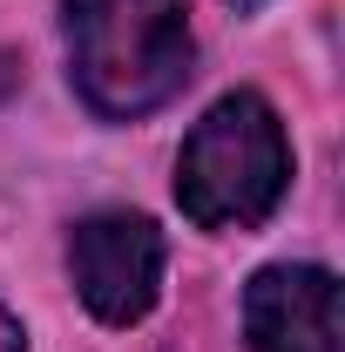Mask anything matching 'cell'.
Returning <instances> with one entry per match:
<instances>
[{
  "mask_svg": "<svg viewBox=\"0 0 345 352\" xmlns=\"http://www.w3.org/2000/svg\"><path fill=\"white\" fill-rule=\"evenodd\" d=\"M68 271L102 325H135L163 292V230L135 210H95L68 237Z\"/></svg>",
  "mask_w": 345,
  "mask_h": 352,
  "instance_id": "cell-3",
  "label": "cell"
},
{
  "mask_svg": "<svg viewBox=\"0 0 345 352\" xmlns=\"http://www.w3.org/2000/svg\"><path fill=\"white\" fill-rule=\"evenodd\" d=\"M14 88H21V61H14V54H0V102H7Z\"/></svg>",
  "mask_w": 345,
  "mask_h": 352,
  "instance_id": "cell-6",
  "label": "cell"
},
{
  "mask_svg": "<svg viewBox=\"0 0 345 352\" xmlns=\"http://www.w3.org/2000/svg\"><path fill=\"white\" fill-rule=\"evenodd\" d=\"M251 352H345L339 346V278L325 264H264L244 292Z\"/></svg>",
  "mask_w": 345,
  "mask_h": 352,
  "instance_id": "cell-4",
  "label": "cell"
},
{
  "mask_svg": "<svg viewBox=\"0 0 345 352\" xmlns=\"http://www.w3.org/2000/svg\"><path fill=\"white\" fill-rule=\"evenodd\" d=\"M0 352H27V332H21V318L0 305Z\"/></svg>",
  "mask_w": 345,
  "mask_h": 352,
  "instance_id": "cell-5",
  "label": "cell"
},
{
  "mask_svg": "<svg viewBox=\"0 0 345 352\" xmlns=\"http://www.w3.org/2000/svg\"><path fill=\"white\" fill-rule=\"evenodd\" d=\"M291 183V142L278 109L237 88L210 102V116L183 135V156H176V204L183 217L203 223V230H251L278 210Z\"/></svg>",
  "mask_w": 345,
  "mask_h": 352,
  "instance_id": "cell-2",
  "label": "cell"
},
{
  "mask_svg": "<svg viewBox=\"0 0 345 352\" xmlns=\"http://www.w3.org/2000/svg\"><path fill=\"white\" fill-rule=\"evenodd\" d=\"M190 54L183 0H68V75L109 122L163 109L190 82Z\"/></svg>",
  "mask_w": 345,
  "mask_h": 352,
  "instance_id": "cell-1",
  "label": "cell"
},
{
  "mask_svg": "<svg viewBox=\"0 0 345 352\" xmlns=\"http://www.w3.org/2000/svg\"><path fill=\"white\" fill-rule=\"evenodd\" d=\"M230 7H258V0H230Z\"/></svg>",
  "mask_w": 345,
  "mask_h": 352,
  "instance_id": "cell-7",
  "label": "cell"
}]
</instances>
